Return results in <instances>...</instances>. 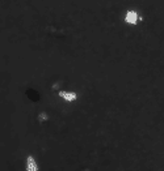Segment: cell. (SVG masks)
Instances as JSON below:
<instances>
[{
  "instance_id": "277c9868",
  "label": "cell",
  "mask_w": 164,
  "mask_h": 171,
  "mask_svg": "<svg viewBox=\"0 0 164 171\" xmlns=\"http://www.w3.org/2000/svg\"><path fill=\"white\" fill-rule=\"evenodd\" d=\"M40 119H41V120H43V119H46V114H42Z\"/></svg>"
},
{
  "instance_id": "7a4b0ae2",
  "label": "cell",
  "mask_w": 164,
  "mask_h": 171,
  "mask_svg": "<svg viewBox=\"0 0 164 171\" xmlns=\"http://www.w3.org/2000/svg\"><path fill=\"white\" fill-rule=\"evenodd\" d=\"M26 171H38V165L32 156L26 158Z\"/></svg>"
},
{
  "instance_id": "6da1fadb",
  "label": "cell",
  "mask_w": 164,
  "mask_h": 171,
  "mask_svg": "<svg viewBox=\"0 0 164 171\" xmlns=\"http://www.w3.org/2000/svg\"><path fill=\"white\" fill-rule=\"evenodd\" d=\"M139 14L138 12H135V10H129V12H126V16H125V21H126L127 24H131V25H135L139 22Z\"/></svg>"
},
{
  "instance_id": "3957f363",
  "label": "cell",
  "mask_w": 164,
  "mask_h": 171,
  "mask_svg": "<svg viewBox=\"0 0 164 171\" xmlns=\"http://www.w3.org/2000/svg\"><path fill=\"white\" fill-rule=\"evenodd\" d=\"M59 94H61V97L62 98H64L66 101H75L76 98H78V96L75 94V93H72V92H61L59 93Z\"/></svg>"
}]
</instances>
